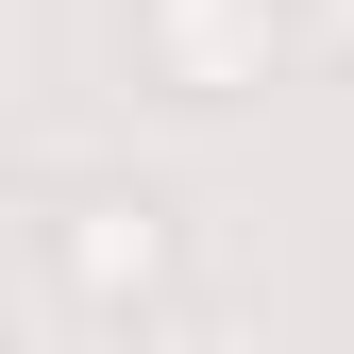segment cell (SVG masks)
I'll use <instances>...</instances> for the list:
<instances>
[{
  "instance_id": "7a4b0ae2",
  "label": "cell",
  "mask_w": 354,
  "mask_h": 354,
  "mask_svg": "<svg viewBox=\"0 0 354 354\" xmlns=\"http://www.w3.org/2000/svg\"><path fill=\"white\" fill-rule=\"evenodd\" d=\"M287 51V0H136V84L152 102H253Z\"/></svg>"
},
{
  "instance_id": "6da1fadb",
  "label": "cell",
  "mask_w": 354,
  "mask_h": 354,
  "mask_svg": "<svg viewBox=\"0 0 354 354\" xmlns=\"http://www.w3.org/2000/svg\"><path fill=\"white\" fill-rule=\"evenodd\" d=\"M34 253H51V304H68V321H152V304L186 287V219H169V186H118V169L51 186Z\"/></svg>"
},
{
  "instance_id": "3957f363",
  "label": "cell",
  "mask_w": 354,
  "mask_h": 354,
  "mask_svg": "<svg viewBox=\"0 0 354 354\" xmlns=\"http://www.w3.org/2000/svg\"><path fill=\"white\" fill-rule=\"evenodd\" d=\"M304 34H321V51H337V68H354V0H304Z\"/></svg>"
}]
</instances>
